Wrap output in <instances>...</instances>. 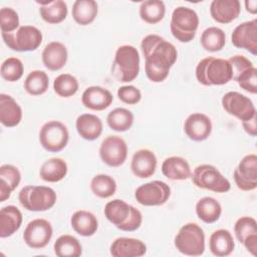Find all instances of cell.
<instances>
[{
    "instance_id": "obj_1",
    "label": "cell",
    "mask_w": 257,
    "mask_h": 257,
    "mask_svg": "<svg viewBox=\"0 0 257 257\" xmlns=\"http://www.w3.org/2000/svg\"><path fill=\"white\" fill-rule=\"evenodd\" d=\"M141 48L147 77L153 82L164 81L178 58L174 44L160 35L149 34L143 38Z\"/></svg>"
},
{
    "instance_id": "obj_2",
    "label": "cell",
    "mask_w": 257,
    "mask_h": 257,
    "mask_svg": "<svg viewBox=\"0 0 257 257\" xmlns=\"http://www.w3.org/2000/svg\"><path fill=\"white\" fill-rule=\"evenodd\" d=\"M103 213L112 225L125 232L138 230L143 222L141 211L120 199L107 202L104 206Z\"/></svg>"
},
{
    "instance_id": "obj_3",
    "label": "cell",
    "mask_w": 257,
    "mask_h": 257,
    "mask_svg": "<svg viewBox=\"0 0 257 257\" xmlns=\"http://www.w3.org/2000/svg\"><path fill=\"white\" fill-rule=\"evenodd\" d=\"M197 80L206 86L223 85L232 80L231 65L227 59L209 56L199 61L196 66Z\"/></svg>"
},
{
    "instance_id": "obj_4",
    "label": "cell",
    "mask_w": 257,
    "mask_h": 257,
    "mask_svg": "<svg viewBox=\"0 0 257 257\" xmlns=\"http://www.w3.org/2000/svg\"><path fill=\"white\" fill-rule=\"evenodd\" d=\"M140 72V54L133 45L119 46L114 54L111 66L112 76L119 82H131Z\"/></svg>"
},
{
    "instance_id": "obj_5",
    "label": "cell",
    "mask_w": 257,
    "mask_h": 257,
    "mask_svg": "<svg viewBox=\"0 0 257 257\" xmlns=\"http://www.w3.org/2000/svg\"><path fill=\"white\" fill-rule=\"evenodd\" d=\"M199 27L197 12L189 7L179 6L174 9L171 17L170 29L172 35L182 43L192 41Z\"/></svg>"
},
{
    "instance_id": "obj_6",
    "label": "cell",
    "mask_w": 257,
    "mask_h": 257,
    "mask_svg": "<svg viewBox=\"0 0 257 257\" xmlns=\"http://www.w3.org/2000/svg\"><path fill=\"white\" fill-rule=\"evenodd\" d=\"M55 191L46 186L23 187L18 195V200L21 206L27 211L44 212L51 209L56 203Z\"/></svg>"
},
{
    "instance_id": "obj_7",
    "label": "cell",
    "mask_w": 257,
    "mask_h": 257,
    "mask_svg": "<svg viewBox=\"0 0 257 257\" xmlns=\"http://www.w3.org/2000/svg\"><path fill=\"white\" fill-rule=\"evenodd\" d=\"M177 250L187 256H200L205 251V233L196 223L182 226L174 240Z\"/></svg>"
},
{
    "instance_id": "obj_8",
    "label": "cell",
    "mask_w": 257,
    "mask_h": 257,
    "mask_svg": "<svg viewBox=\"0 0 257 257\" xmlns=\"http://www.w3.org/2000/svg\"><path fill=\"white\" fill-rule=\"evenodd\" d=\"M1 36L10 49L18 52L36 50L43 38L41 31L32 25L20 26L13 32L1 33Z\"/></svg>"
},
{
    "instance_id": "obj_9",
    "label": "cell",
    "mask_w": 257,
    "mask_h": 257,
    "mask_svg": "<svg viewBox=\"0 0 257 257\" xmlns=\"http://www.w3.org/2000/svg\"><path fill=\"white\" fill-rule=\"evenodd\" d=\"M191 178L194 185L201 189L216 193H226L231 189V184L228 179L212 165L203 164L196 167Z\"/></svg>"
},
{
    "instance_id": "obj_10",
    "label": "cell",
    "mask_w": 257,
    "mask_h": 257,
    "mask_svg": "<svg viewBox=\"0 0 257 257\" xmlns=\"http://www.w3.org/2000/svg\"><path fill=\"white\" fill-rule=\"evenodd\" d=\"M69 133L64 123L58 120L45 122L39 131V143L47 152L57 153L62 151L68 143Z\"/></svg>"
},
{
    "instance_id": "obj_11",
    "label": "cell",
    "mask_w": 257,
    "mask_h": 257,
    "mask_svg": "<svg viewBox=\"0 0 257 257\" xmlns=\"http://www.w3.org/2000/svg\"><path fill=\"white\" fill-rule=\"evenodd\" d=\"M171 196L170 186L159 180L151 181L141 185L135 192V198L143 206H161L164 205Z\"/></svg>"
},
{
    "instance_id": "obj_12",
    "label": "cell",
    "mask_w": 257,
    "mask_h": 257,
    "mask_svg": "<svg viewBox=\"0 0 257 257\" xmlns=\"http://www.w3.org/2000/svg\"><path fill=\"white\" fill-rule=\"evenodd\" d=\"M221 102L226 112L241 121H246L256 116V108L252 100L238 91L226 92Z\"/></svg>"
},
{
    "instance_id": "obj_13",
    "label": "cell",
    "mask_w": 257,
    "mask_h": 257,
    "mask_svg": "<svg viewBox=\"0 0 257 257\" xmlns=\"http://www.w3.org/2000/svg\"><path fill=\"white\" fill-rule=\"evenodd\" d=\"M99 157L101 161L112 168L121 166L127 157V145L118 136H107L100 144Z\"/></svg>"
},
{
    "instance_id": "obj_14",
    "label": "cell",
    "mask_w": 257,
    "mask_h": 257,
    "mask_svg": "<svg viewBox=\"0 0 257 257\" xmlns=\"http://www.w3.org/2000/svg\"><path fill=\"white\" fill-rule=\"evenodd\" d=\"M52 235L53 229L50 222L37 218L27 224L23 232V240L32 249H42L47 246Z\"/></svg>"
},
{
    "instance_id": "obj_15",
    "label": "cell",
    "mask_w": 257,
    "mask_h": 257,
    "mask_svg": "<svg viewBox=\"0 0 257 257\" xmlns=\"http://www.w3.org/2000/svg\"><path fill=\"white\" fill-rule=\"evenodd\" d=\"M233 178L238 189L252 191L257 188V156H245L233 173Z\"/></svg>"
},
{
    "instance_id": "obj_16",
    "label": "cell",
    "mask_w": 257,
    "mask_h": 257,
    "mask_svg": "<svg viewBox=\"0 0 257 257\" xmlns=\"http://www.w3.org/2000/svg\"><path fill=\"white\" fill-rule=\"evenodd\" d=\"M232 44L253 55L257 54V20L245 21L235 27L231 35Z\"/></svg>"
},
{
    "instance_id": "obj_17",
    "label": "cell",
    "mask_w": 257,
    "mask_h": 257,
    "mask_svg": "<svg viewBox=\"0 0 257 257\" xmlns=\"http://www.w3.org/2000/svg\"><path fill=\"white\" fill-rule=\"evenodd\" d=\"M237 240L244 245L253 256L257 254V222L254 218L243 216L234 225Z\"/></svg>"
},
{
    "instance_id": "obj_18",
    "label": "cell",
    "mask_w": 257,
    "mask_h": 257,
    "mask_svg": "<svg viewBox=\"0 0 257 257\" xmlns=\"http://www.w3.org/2000/svg\"><path fill=\"white\" fill-rule=\"evenodd\" d=\"M184 132L190 140L203 142L207 140L212 133V121L205 113L194 112L186 118Z\"/></svg>"
},
{
    "instance_id": "obj_19",
    "label": "cell",
    "mask_w": 257,
    "mask_h": 257,
    "mask_svg": "<svg viewBox=\"0 0 257 257\" xmlns=\"http://www.w3.org/2000/svg\"><path fill=\"white\" fill-rule=\"evenodd\" d=\"M157 164L158 161L154 152L148 149H142L134 154L131 162V170L136 177L148 179L155 174Z\"/></svg>"
},
{
    "instance_id": "obj_20",
    "label": "cell",
    "mask_w": 257,
    "mask_h": 257,
    "mask_svg": "<svg viewBox=\"0 0 257 257\" xmlns=\"http://www.w3.org/2000/svg\"><path fill=\"white\" fill-rule=\"evenodd\" d=\"M113 100L111 92L98 85H93L87 87L81 95L82 104L91 110H103L107 108Z\"/></svg>"
},
{
    "instance_id": "obj_21",
    "label": "cell",
    "mask_w": 257,
    "mask_h": 257,
    "mask_svg": "<svg viewBox=\"0 0 257 257\" xmlns=\"http://www.w3.org/2000/svg\"><path fill=\"white\" fill-rule=\"evenodd\" d=\"M67 57V48L59 41H51L46 44L41 54L44 66L51 71L60 70L66 64Z\"/></svg>"
},
{
    "instance_id": "obj_22",
    "label": "cell",
    "mask_w": 257,
    "mask_h": 257,
    "mask_svg": "<svg viewBox=\"0 0 257 257\" xmlns=\"http://www.w3.org/2000/svg\"><path fill=\"white\" fill-rule=\"evenodd\" d=\"M241 11L238 0H213L210 5L212 18L221 24H228L238 18Z\"/></svg>"
},
{
    "instance_id": "obj_23",
    "label": "cell",
    "mask_w": 257,
    "mask_h": 257,
    "mask_svg": "<svg viewBox=\"0 0 257 257\" xmlns=\"http://www.w3.org/2000/svg\"><path fill=\"white\" fill-rule=\"evenodd\" d=\"M146 252V244L136 238L118 237L110 245V255L113 257H141Z\"/></svg>"
},
{
    "instance_id": "obj_24",
    "label": "cell",
    "mask_w": 257,
    "mask_h": 257,
    "mask_svg": "<svg viewBox=\"0 0 257 257\" xmlns=\"http://www.w3.org/2000/svg\"><path fill=\"white\" fill-rule=\"evenodd\" d=\"M22 119V108L9 94H0V122L6 127H13Z\"/></svg>"
},
{
    "instance_id": "obj_25",
    "label": "cell",
    "mask_w": 257,
    "mask_h": 257,
    "mask_svg": "<svg viewBox=\"0 0 257 257\" xmlns=\"http://www.w3.org/2000/svg\"><path fill=\"white\" fill-rule=\"evenodd\" d=\"M163 175L172 181L187 180L191 177L192 171L188 161L182 157H169L162 164Z\"/></svg>"
},
{
    "instance_id": "obj_26",
    "label": "cell",
    "mask_w": 257,
    "mask_h": 257,
    "mask_svg": "<svg viewBox=\"0 0 257 257\" xmlns=\"http://www.w3.org/2000/svg\"><path fill=\"white\" fill-rule=\"evenodd\" d=\"M22 213L13 205H8L0 210V237L7 238L19 230L22 224Z\"/></svg>"
},
{
    "instance_id": "obj_27",
    "label": "cell",
    "mask_w": 257,
    "mask_h": 257,
    "mask_svg": "<svg viewBox=\"0 0 257 257\" xmlns=\"http://www.w3.org/2000/svg\"><path fill=\"white\" fill-rule=\"evenodd\" d=\"M75 127L78 135L86 141H94L100 137L102 133L101 119L92 113H82L75 121Z\"/></svg>"
},
{
    "instance_id": "obj_28",
    "label": "cell",
    "mask_w": 257,
    "mask_h": 257,
    "mask_svg": "<svg viewBox=\"0 0 257 257\" xmlns=\"http://www.w3.org/2000/svg\"><path fill=\"white\" fill-rule=\"evenodd\" d=\"M21 181V173L17 167L5 164L0 167V202L10 198L11 193L18 187Z\"/></svg>"
},
{
    "instance_id": "obj_29",
    "label": "cell",
    "mask_w": 257,
    "mask_h": 257,
    "mask_svg": "<svg viewBox=\"0 0 257 257\" xmlns=\"http://www.w3.org/2000/svg\"><path fill=\"white\" fill-rule=\"evenodd\" d=\"M70 225L78 235L83 237L94 235L98 229V222L95 215L85 210L74 212L70 218Z\"/></svg>"
},
{
    "instance_id": "obj_30",
    "label": "cell",
    "mask_w": 257,
    "mask_h": 257,
    "mask_svg": "<svg viewBox=\"0 0 257 257\" xmlns=\"http://www.w3.org/2000/svg\"><path fill=\"white\" fill-rule=\"evenodd\" d=\"M235 248V242L230 231L226 229H218L214 231L209 239V249L211 253L217 257H225L230 255Z\"/></svg>"
},
{
    "instance_id": "obj_31",
    "label": "cell",
    "mask_w": 257,
    "mask_h": 257,
    "mask_svg": "<svg viewBox=\"0 0 257 257\" xmlns=\"http://www.w3.org/2000/svg\"><path fill=\"white\" fill-rule=\"evenodd\" d=\"M67 164L60 158H51L45 161L39 171L40 178L48 183H57L67 175Z\"/></svg>"
},
{
    "instance_id": "obj_32",
    "label": "cell",
    "mask_w": 257,
    "mask_h": 257,
    "mask_svg": "<svg viewBox=\"0 0 257 257\" xmlns=\"http://www.w3.org/2000/svg\"><path fill=\"white\" fill-rule=\"evenodd\" d=\"M98 6L94 0H76L72 5V17L74 21L82 26L94 21L97 16Z\"/></svg>"
},
{
    "instance_id": "obj_33",
    "label": "cell",
    "mask_w": 257,
    "mask_h": 257,
    "mask_svg": "<svg viewBox=\"0 0 257 257\" xmlns=\"http://www.w3.org/2000/svg\"><path fill=\"white\" fill-rule=\"evenodd\" d=\"M196 214L204 223L212 224L219 220L222 214V207L215 198L204 197L196 204Z\"/></svg>"
},
{
    "instance_id": "obj_34",
    "label": "cell",
    "mask_w": 257,
    "mask_h": 257,
    "mask_svg": "<svg viewBox=\"0 0 257 257\" xmlns=\"http://www.w3.org/2000/svg\"><path fill=\"white\" fill-rule=\"evenodd\" d=\"M39 13L41 18L49 24H58L62 22L68 13L67 4L62 0L40 3Z\"/></svg>"
},
{
    "instance_id": "obj_35",
    "label": "cell",
    "mask_w": 257,
    "mask_h": 257,
    "mask_svg": "<svg viewBox=\"0 0 257 257\" xmlns=\"http://www.w3.org/2000/svg\"><path fill=\"white\" fill-rule=\"evenodd\" d=\"M53 250L58 257H78L82 253V246L77 238L65 234L56 239Z\"/></svg>"
},
{
    "instance_id": "obj_36",
    "label": "cell",
    "mask_w": 257,
    "mask_h": 257,
    "mask_svg": "<svg viewBox=\"0 0 257 257\" xmlns=\"http://www.w3.org/2000/svg\"><path fill=\"white\" fill-rule=\"evenodd\" d=\"M200 43L202 47L210 52H217L223 49L226 44V34L225 32L216 26H211L206 28L200 38Z\"/></svg>"
},
{
    "instance_id": "obj_37",
    "label": "cell",
    "mask_w": 257,
    "mask_h": 257,
    "mask_svg": "<svg viewBox=\"0 0 257 257\" xmlns=\"http://www.w3.org/2000/svg\"><path fill=\"white\" fill-rule=\"evenodd\" d=\"M166 14V5L161 0H147L140 6V17L149 24L161 22Z\"/></svg>"
},
{
    "instance_id": "obj_38",
    "label": "cell",
    "mask_w": 257,
    "mask_h": 257,
    "mask_svg": "<svg viewBox=\"0 0 257 257\" xmlns=\"http://www.w3.org/2000/svg\"><path fill=\"white\" fill-rule=\"evenodd\" d=\"M134 114L131 110L124 107H116L108 112L106 122L108 126L115 132H126L134 123Z\"/></svg>"
},
{
    "instance_id": "obj_39",
    "label": "cell",
    "mask_w": 257,
    "mask_h": 257,
    "mask_svg": "<svg viewBox=\"0 0 257 257\" xmlns=\"http://www.w3.org/2000/svg\"><path fill=\"white\" fill-rule=\"evenodd\" d=\"M24 89L30 95H41L49 86V77L43 70H32L24 80Z\"/></svg>"
},
{
    "instance_id": "obj_40",
    "label": "cell",
    "mask_w": 257,
    "mask_h": 257,
    "mask_svg": "<svg viewBox=\"0 0 257 257\" xmlns=\"http://www.w3.org/2000/svg\"><path fill=\"white\" fill-rule=\"evenodd\" d=\"M90 190L94 196L100 199H106L115 193L116 183L109 175L98 174L91 179Z\"/></svg>"
},
{
    "instance_id": "obj_41",
    "label": "cell",
    "mask_w": 257,
    "mask_h": 257,
    "mask_svg": "<svg viewBox=\"0 0 257 257\" xmlns=\"http://www.w3.org/2000/svg\"><path fill=\"white\" fill-rule=\"evenodd\" d=\"M79 84L75 76L69 73L59 74L53 81L55 93L61 97H70L78 90Z\"/></svg>"
},
{
    "instance_id": "obj_42",
    "label": "cell",
    "mask_w": 257,
    "mask_h": 257,
    "mask_svg": "<svg viewBox=\"0 0 257 257\" xmlns=\"http://www.w3.org/2000/svg\"><path fill=\"white\" fill-rule=\"evenodd\" d=\"M24 72L22 61L17 57L6 58L0 67L1 77L8 82H15L19 80Z\"/></svg>"
},
{
    "instance_id": "obj_43",
    "label": "cell",
    "mask_w": 257,
    "mask_h": 257,
    "mask_svg": "<svg viewBox=\"0 0 257 257\" xmlns=\"http://www.w3.org/2000/svg\"><path fill=\"white\" fill-rule=\"evenodd\" d=\"M19 16L11 7H3L0 9V28L1 33H10L18 29Z\"/></svg>"
},
{
    "instance_id": "obj_44",
    "label": "cell",
    "mask_w": 257,
    "mask_h": 257,
    "mask_svg": "<svg viewBox=\"0 0 257 257\" xmlns=\"http://www.w3.org/2000/svg\"><path fill=\"white\" fill-rule=\"evenodd\" d=\"M239 86L250 93H257V69L252 66L241 73L236 79Z\"/></svg>"
},
{
    "instance_id": "obj_45",
    "label": "cell",
    "mask_w": 257,
    "mask_h": 257,
    "mask_svg": "<svg viewBox=\"0 0 257 257\" xmlns=\"http://www.w3.org/2000/svg\"><path fill=\"white\" fill-rule=\"evenodd\" d=\"M117 96L123 103L137 104L142 99V92L134 85H122L117 89Z\"/></svg>"
},
{
    "instance_id": "obj_46",
    "label": "cell",
    "mask_w": 257,
    "mask_h": 257,
    "mask_svg": "<svg viewBox=\"0 0 257 257\" xmlns=\"http://www.w3.org/2000/svg\"><path fill=\"white\" fill-rule=\"evenodd\" d=\"M230 65H231V70H232V80H235L238 78V76L243 73L245 70L248 68L254 66L251 60H249L247 57L243 55H234L231 56L228 59Z\"/></svg>"
},
{
    "instance_id": "obj_47",
    "label": "cell",
    "mask_w": 257,
    "mask_h": 257,
    "mask_svg": "<svg viewBox=\"0 0 257 257\" xmlns=\"http://www.w3.org/2000/svg\"><path fill=\"white\" fill-rule=\"evenodd\" d=\"M242 125H243V128L244 131L252 136V137H256L257 135V125H256V116L249 119V120H246V121H242Z\"/></svg>"
},
{
    "instance_id": "obj_48",
    "label": "cell",
    "mask_w": 257,
    "mask_h": 257,
    "mask_svg": "<svg viewBox=\"0 0 257 257\" xmlns=\"http://www.w3.org/2000/svg\"><path fill=\"white\" fill-rule=\"evenodd\" d=\"M247 12L251 14H256L257 12V1L256 0H247L244 2Z\"/></svg>"
}]
</instances>
